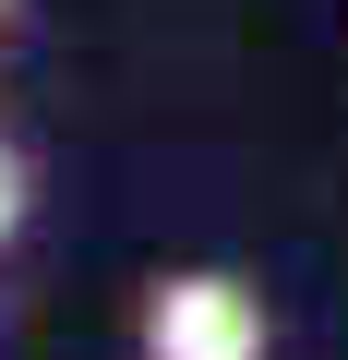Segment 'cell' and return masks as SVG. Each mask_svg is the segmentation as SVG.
<instances>
[{
	"instance_id": "obj_1",
	"label": "cell",
	"mask_w": 348,
	"mask_h": 360,
	"mask_svg": "<svg viewBox=\"0 0 348 360\" xmlns=\"http://www.w3.org/2000/svg\"><path fill=\"white\" fill-rule=\"evenodd\" d=\"M144 360H276V312L240 264H168L132 312Z\"/></svg>"
},
{
	"instance_id": "obj_2",
	"label": "cell",
	"mask_w": 348,
	"mask_h": 360,
	"mask_svg": "<svg viewBox=\"0 0 348 360\" xmlns=\"http://www.w3.org/2000/svg\"><path fill=\"white\" fill-rule=\"evenodd\" d=\"M25 217H37V168H25V144L0 132V252L25 240Z\"/></svg>"
},
{
	"instance_id": "obj_3",
	"label": "cell",
	"mask_w": 348,
	"mask_h": 360,
	"mask_svg": "<svg viewBox=\"0 0 348 360\" xmlns=\"http://www.w3.org/2000/svg\"><path fill=\"white\" fill-rule=\"evenodd\" d=\"M13 25H25V0H0V37H13Z\"/></svg>"
}]
</instances>
